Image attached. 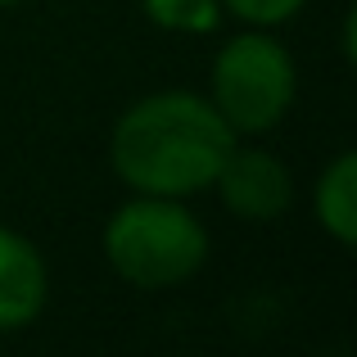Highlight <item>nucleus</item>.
Segmentation results:
<instances>
[{
	"instance_id": "f03ea898",
	"label": "nucleus",
	"mask_w": 357,
	"mask_h": 357,
	"mask_svg": "<svg viewBox=\"0 0 357 357\" xmlns=\"http://www.w3.org/2000/svg\"><path fill=\"white\" fill-rule=\"evenodd\" d=\"M105 258L136 289H167L190 280L208 258V231L190 208L163 195L122 204L105 227Z\"/></svg>"
},
{
	"instance_id": "6e6552de",
	"label": "nucleus",
	"mask_w": 357,
	"mask_h": 357,
	"mask_svg": "<svg viewBox=\"0 0 357 357\" xmlns=\"http://www.w3.org/2000/svg\"><path fill=\"white\" fill-rule=\"evenodd\" d=\"M231 14H240L244 23H258V27H271V23H285L289 14L303 9V0H222Z\"/></svg>"
},
{
	"instance_id": "0eeeda50",
	"label": "nucleus",
	"mask_w": 357,
	"mask_h": 357,
	"mask_svg": "<svg viewBox=\"0 0 357 357\" xmlns=\"http://www.w3.org/2000/svg\"><path fill=\"white\" fill-rule=\"evenodd\" d=\"M149 14V23L167 27V32H213L222 18L218 0H140Z\"/></svg>"
},
{
	"instance_id": "423d86ee",
	"label": "nucleus",
	"mask_w": 357,
	"mask_h": 357,
	"mask_svg": "<svg viewBox=\"0 0 357 357\" xmlns=\"http://www.w3.org/2000/svg\"><path fill=\"white\" fill-rule=\"evenodd\" d=\"M317 218L344 249L357 240V154H340L317 181Z\"/></svg>"
},
{
	"instance_id": "1a4fd4ad",
	"label": "nucleus",
	"mask_w": 357,
	"mask_h": 357,
	"mask_svg": "<svg viewBox=\"0 0 357 357\" xmlns=\"http://www.w3.org/2000/svg\"><path fill=\"white\" fill-rule=\"evenodd\" d=\"M0 5H23V0H0Z\"/></svg>"
},
{
	"instance_id": "7ed1b4c3",
	"label": "nucleus",
	"mask_w": 357,
	"mask_h": 357,
	"mask_svg": "<svg viewBox=\"0 0 357 357\" xmlns=\"http://www.w3.org/2000/svg\"><path fill=\"white\" fill-rule=\"evenodd\" d=\"M213 109L231 131H267L294 105V59L267 32H240L213 63Z\"/></svg>"
},
{
	"instance_id": "39448f33",
	"label": "nucleus",
	"mask_w": 357,
	"mask_h": 357,
	"mask_svg": "<svg viewBox=\"0 0 357 357\" xmlns=\"http://www.w3.org/2000/svg\"><path fill=\"white\" fill-rule=\"evenodd\" d=\"M45 307V262L32 240L0 227V331L32 326Z\"/></svg>"
},
{
	"instance_id": "20e7f679",
	"label": "nucleus",
	"mask_w": 357,
	"mask_h": 357,
	"mask_svg": "<svg viewBox=\"0 0 357 357\" xmlns=\"http://www.w3.org/2000/svg\"><path fill=\"white\" fill-rule=\"evenodd\" d=\"M213 185L222 190V204L236 218H249V222L280 218L289 208V195H294L289 172L276 154H267V149H240V145L227 154V163H222Z\"/></svg>"
},
{
	"instance_id": "f257e3e1",
	"label": "nucleus",
	"mask_w": 357,
	"mask_h": 357,
	"mask_svg": "<svg viewBox=\"0 0 357 357\" xmlns=\"http://www.w3.org/2000/svg\"><path fill=\"white\" fill-rule=\"evenodd\" d=\"M231 149H236V131L208 100L190 91H158L131 105L109 140L114 172L131 190L163 199L208 190Z\"/></svg>"
}]
</instances>
